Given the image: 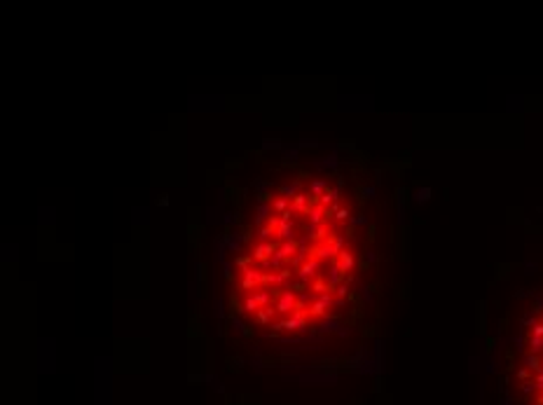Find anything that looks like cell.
<instances>
[{"instance_id": "obj_25", "label": "cell", "mask_w": 543, "mask_h": 405, "mask_svg": "<svg viewBox=\"0 0 543 405\" xmlns=\"http://www.w3.org/2000/svg\"><path fill=\"white\" fill-rule=\"evenodd\" d=\"M272 237H277V232L272 230V227H260V232H258V239H260V242H269V239H272Z\"/></svg>"}, {"instance_id": "obj_34", "label": "cell", "mask_w": 543, "mask_h": 405, "mask_svg": "<svg viewBox=\"0 0 543 405\" xmlns=\"http://www.w3.org/2000/svg\"><path fill=\"white\" fill-rule=\"evenodd\" d=\"M234 220H237V216H232V213H227V216H225V225H232V223H234Z\"/></svg>"}, {"instance_id": "obj_8", "label": "cell", "mask_w": 543, "mask_h": 405, "mask_svg": "<svg viewBox=\"0 0 543 405\" xmlns=\"http://www.w3.org/2000/svg\"><path fill=\"white\" fill-rule=\"evenodd\" d=\"M345 272L337 267V262H330V267H328V272H326V281H328V286H330V293L337 288V286H342L345 284Z\"/></svg>"}, {"instance_id": "obj_14", "label": "cell", "mask_w": 543, "mask_h": 405, "mask_svg": "<svg viewBox=\"0 0 543 405\" xmlns=\"http://www.w3.org/2000/svg\"><path fill=\"white\" fill-rule=\"evenodd\" d=\"M307 218H309V223H307V225H314V227H318L321 223H326V206H323V204L312 206V209H309V213H307Z\"/></svg>"}, {"instance_id": "obj_21", "label": "cell", "mask_w": 543, "mask_h": 405, "mask_svg": "<svg viewBox=\"0 0 543 405\" xmlns=\"http://www.w3.org/2000/svg\"><path fill=\"white\" fill-rule=\"evenodd\" d=\"M309 291H314L316 295H321V293H330V286H328V281H326V276H316V279L312 281V286H309Z\"/></svg>"}, {"instance_id": "obj_35", "label": "cell", "mask_w": 543, "mask_h": 405, "mask_svg": "<svg viewBox=\"0 0 543 405\" xmlns=\"http://www.w3.org/2000/svg\"><path fill=\"white\" fill-rule=\"evenodd\" d=\"M365 258H368L370 262H375V260H377V256H375V251H365Z\"/></svg>"}, {"instance_id": "obj_10", "label": "cell", "mask_w": 543, "mask_h": 405, "mask_svg": "<svg viewBox=\"0 0 543 405\" xmlns=\"http://www.w3.org/2000/svg\"><path fill=\"white\" fill-rule=\"evenodd\" d=\"M307 314H309V319H314V321H323L326 316H328V307L326 305H321L316 300V295L312 297V302H309V307H307Z\"/></svg>"}, {"instance_id": "obj_30", "label": "cell", "mask_w": 543, "mask_h": 405, "mask_svg": "<svg viewBox=\"0 0 543 405\" xmlns=\"http://www.w3.org/2000/svg\"><path fill=\"white\" fill-rule=\"evenodd\" d=\"M265 225H267V227H272V230L277 232V230H279V216H272V218H269V220L265 223Z\"/></svg>"}, {"instance_id": "obj_9", "label": "cell", "mask_w": 543, "mask_h": 405, "mask_svg": "<svg viewBox=\"0 0 543 405\" xmlns=\"http://www.w3.org/2000/svg\"><path fill=\"white\" fill-rule=\"evenodd\" d=\"M309 192H297L295 197H293V213H309V209H312V204H309Z\"/></svg>"}, {"instance_id": "obj_5", "label": "cell", "mask_w": 543, "mask_h": 405, "mask_svg": "<svg viewBox=\"0 0 543 405\" xmlns=\"http://www.w3.org/2000/svg\"><path fill=\"white\" fill-rule=\"evenodd\" d=\"M297 297L300 295H295V293H291V291H283V295L274 300V309H277V314H281V316H291L293 311H295V307H297Z\"/></svg>"}, {"instance_id": "obj_12", "label": "cell", "mask_w": 543, "mask_h": 405, "mask_svg": "<svg viewBox=\"0 0 543 405\" xmlns=\"http://www.w3.org/2000/svg\"><path fill=\"white\" fill-rule=\"evenodd\" d=\"M330 190V185H328V178H316V180H312L309 183V188H307V192L312 194V197H316V199H321L326 192Z\"/></svg>"}, {"instance_id": "obj_2", "label": "cell", "mask_w": 543, "mask_h": 405, "mask_svg": "<svg viewBox=\"0 0 543 405\" xmlns=\"http://www.w3.org/2000/svg\"><path fill=\"white\" fill-rule=\"evenodd\" d=\"M265 284V272L260 270V267H246V270H241V288L246 291V293H255L258 288H263Z\"/></svg>"}, {"instance_id": "obj_1", "label": "cell", "mask_w": 543, "mask_h": 405, "mask_svg": "<svg viewBox=\"0 0 543 405\" xmlns=\"http://www.w3.org/2000/svg\"><path fill=\"white\" fill-rule=\"evenodd\" d=\"M539 316H527L522 325L527 335L520 340V365L515 370V387L525 405H543V309Z\"/></svg>"}, {"instance_id": "obj_16", "label": "cell", "mask_w": 543, "mask_h": 405, "mask_svg": "<svg viewBox=\"0 0 543 405\" xmlns=\"http://www.w3.org/2000/svg\"><path fill=\"white\" fill-rule=\"evenodd\" d=\"M300 188H302L300 180H295V183H291V185H281V188H279V197H286V199H291L293 202V197H295L297 192H302Z\"/></svg>"}, {"instance_id": "obj_36", "label": "cell", "mask_w": 543, "mask_h": 405, "mask_svg": "<svg viewBox=\"0 0 543 405\" xmlns=\"http://www.w3.org/2000/svg\"><path fill=\"white\" fill-rule=\"evenodd\" d=\"M372 192H375L372 188H363V194H365V199H370V197H372Z\"/></svg>"}, {"instance_id": "obj_11", "label": "cell", "mask_w": 543, "mask_h": 405, "mask_svg": "<svg viewBox=\"0 0 543 405\" xmlns=\"http://www.w3.org/2000/svg\"><path fill=\"white\" fill-rule=\"evenodd\" d=\"M297 251H300L297 239H293V242H283V243H281V248L277 251V256L281 258V260H288V262H291L293 258L297 256Z\"/></svg>"}, {"instance_id": "obj_23", "label": "cell", "mask_w": 543, "mask_h": 405, "mask_svg": "<svg viewBox=\"0 0 543 405\" xmlns=\"http://www.w3.org/2000/svg\"><path fill=\"white\" fill-rule=\"evenodd\" d=\"M314 166H316V169H335V166H337V155H328V157H323V160H316Z\"/></svg>"}, {"instance_id": "obj_31", "label": "cell", "mask_w": 543, "mask_h": 405, "mask_svg": "<svg viewBox=\"0 0 543 405\" xmlns=\"http://www.w3.org/2000/svg\"><path fill=\"white\" fill-rule=\"evenodd\" d=\"M225 279L232 281V262H225Z\"/></svg>"}, {"instance_id": "obj_7", "label": "cell", "mask_w": 543, "mask_h": 405, "mask_svg": "<svg viewBox=\"0 0 543 405\" xmlns=\"http://www.w3.org/2000/svg\"><path fill=\"white\" fill-rule=\"evenodd\" d=\"M335 262H337V267L345 272V274H349V272L356 270V253L351 248H345V251H340V256H337Z\"/></svg>"}, {"instance_id": "obj_37", "label": "cell", "mask_w": 543, "mask_h": 405, "mask_svg": "<svg viewBox=\"0 0 543 405\" xmlns=\"http://www.w3.org/2000/svg\"><path fill=\"white\" fill-rule=\"evenodd\" d=\"M363 297H365V300H368V302H370V300H372V295H370V291H368V288H365V291H363Z\"/></svg>"}, {"instance_id": "obj_26", "label": "cell", "mask_w": 543, "mask_h": 405, "mask_svg": "<svg viewBox=\"0 0 543 405\" xmlns=\"http://www.w3.org/2000/svg\"><path fill=\"white\" fill-rule=\"evenodd\" d=\"M332 295L337 297V300H345L346 295H349V284H342V286H337L335 291H332Z\"/></svg>"}, {"instance_id": "obj_24", "label": "cell", "mask_w": 543, "mask_h": 405, "mask_svg": "<svg viewBox=\"0 0 543 405\" xmlns=\"http://www.w3.org/2000/svg\"><path fill=\"white\" fill-rule=\"evenodd\" d=\"M351 220V209L349 206H342L337 213H335V218H332V223H349Z\"/></svg>"}, {"instance_id": "obj_28", "label": "cell", "mask_w": 543, "mask_h": 405, "mask_svg": "<svg viewBox=\"0 0 543 405\" xmlns=\"http://www.w3.org/2000/svg\"><path fill=\"white\" fill-rule=\"evenodd\" d=\"M253 188L258 190V194H265V190L269 188V183H267V180H255V183H253Z\"/></svg>"}, {"instance_id": "obj_19", "label": "cell", "mask_w": 543, "mask_h": 405, "mask_svg": "<svg viewBox=\"0 0 543 405\" xmlns=\"http://www.w3.org/2000/svg\"><path fill=\"white\" fill-rule=\"evenodd\" d=\"M260 309H263V307L258 305L255 295H253V293H246V295H244V314H253V316H255Z\"/></svg>"}, {"instance_id": "obj_27", "label": "cell", "mask_w": 543, "mask_h": 405, "mask_svg": "<svg viewBox=\"0 0 543 405\" xmlns=\"http://www.w3.org/2000/svg\"><path fill=\"white\" fill-rule=\"evenodd\" d=\"M365 223H368V218L365 216H351V220H349L351 227H361V225H365Z\"/></svg>"}, {"instance_id": "obj_33", "label": "cell", "mask_w": 543, "mask_h": 405, "mask_svg": "<svg viewBox=\"0 0 543 405\" xmlns=\"http://www.w3.org/2000/svg\"><path fill=\"white\" fill-rule=\"evenodd\" d=\"M241 242H244V243H251V232H244V234H241Z\"/></svg>"}, {"instance_id": "obj_29", "label": "cell", "mask_w": 543, "mask_h": 405, "mask_svg": "<svg viewBox=\"0 0 543 405\" xmlns=\"http://www.w3.org/2000/svg\"><path fill=\"white\" fill-rule=\"evenodd\" d=\"M263 148H265V150H281L283 146H281L279 141H265V143H263Z\"/></svg>"}, {"instance_id": "obj_3", "label": "cell", "mask_w": 543, "mask_h": 405, "mask_svg": "<svg viewBox=\"0 0 543 405\" xmlns=\"http://www.w3.org/2000/svg\"><path fill=\"white\" fill-rule=\"evenodd\" d=\"M281 243L283 242H258L255 246H251V253H248L251 262H265V260H269L281 248Z\"/></svg>"}, {"instance_id": "obj_6", "label": "cell", "mask_w": 543, "mask_h": 405, "mask_svg": "<svg viewBox=\"0 0 543 405\" xmlns=\"http://www.w3.org/2000/svg\"><path fill=\"white\" fill-rule=\"evenodd\" d=\"M305 232H307V237H309V242H312V243H326L328 239H330V234H332L330 223H321L318 227H314V225H307Z\"/></svg>"}, {"instance_id": "obj_13", "label": "cell", "mask_w": 543, "mask_h": 405, "mask_svg": "<svg viewBox=\"0 0 543 405\" xmlns=\"http://www.w3.org/2000/svg\"><path fill=\"white\" fill-rule=\"evenodd\" d=\"M342 185H345V180L340 178V183H337L335 188L328 190V192H326V194H323V197L318 199V204H323V206L328 209V206H332L335 202H340V192H342Z\"/></svg>"}, {"instance_id": "obj_17", "label": "cell", "mask_w": 543, "mask_h": 405, "mask_svg": "<svg viewBox=\"0 0 543 405\" xmlns=\"http://www.w3.org/2000/svg\"><path fill=\"white\" fill-rule=\"evenodd\" d=\"M272 213H274V206H272V204H258V216H255V223H258V225L267 223V220L272 218Z\"/></svg>"}, {"instance_id": "obj_18", "label": "cell", "mask_w": 543, "mask_h": 405, "mask_svg": "<svg viewBox=\"0 0 543 405\" xmlns=\"http://www.w3.org/2000/svg\"><path fill=\"white\" fill-rule=\"evenodd\" d=\"M253 295H255V300H258V305H260L263 309H265V307H272V305H274V300H272V293H269V288H258V291H255Z\"/></svg>"}, {"instance_id": "obj_22", "label": "cell", "mask_w": 543, "mask_h": 405, "mask_svg": "<svg viewBox=\"0 0 543 405\" xmlns=\"http://www.w3.org/2000/svg\"><path fill=\"white\" fill-rule=\"evenodd\" d=\"M272 206H274V213H277V216H281V213H286V211L291 209L293 202H291V199H286V197H277Z\"/></svg>"}, {"instance_id": "obj_32", "label": "cell", "mask_w": 543, "mask_h": 405, "mask_svg": "<svg viewBox=\"0 0 543 405\" xmlns=\"http://www.w3.org/2000/svg\"><path fill=\"white\" fill-rule=\"evenodd\" d=\"M286 160H297V148H293V150H288V155H286Z\"/></svg>"}, {"instance_id": "obj_15", "label": "cell", "mask_w": 543, "mask_h": 405, "mask_svg": "<svg viewBox=\"0 0 543 405\" xmlns=\"http://www.w3.org/2000/svg\"><path fill=\"white\" fill-rule=\"evenodd\" d=\"M277 239L279 242H293V239H295V225H293V223H281V220H279Z\"/></svg>"}, {"instance_id": "obj_20", "label": "cell", "mask_w": 543, "mask_h": 405, "mask_svg": "<svg viewBox=\"0 0 543 405\" xmlns=\"http://www.w3.org/2000/svg\"><path fill=\"white\" fill-rule=\"evenodd\" d=\"M274 316H277V309H274V305H272V307H265V309L258 311V314H255V321H258V324H263V325H267V324H272V321H274Z\"/></svg>"}, {"instance_id": "obj_4", "label": "cell", "mask_w": 543, "mask_h": 405, "mask_svg": "<svg viewBox=\"0 0 543 405\" xmlns=\"http://www.w3.org/2000/svg\"><path fill=\"white\" fill-rule=\"evenodd\" d=\"M318 270H321V260H316V258H309L305 265L295 272V276H297V281H302V284L309 286L318 276Z\"/></svg>"}]
</instances>
